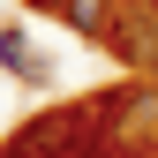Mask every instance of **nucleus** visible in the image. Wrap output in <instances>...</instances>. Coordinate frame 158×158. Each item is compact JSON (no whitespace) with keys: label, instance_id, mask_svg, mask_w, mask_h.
<instances>
[{"label":"nucleus","instance_id":"4","mask_svg":"<svg viewBox=\"0 0 158 158\" xmlns=\"http://www.w3.org/2000/svg\"><path fill=\"white\" fill-rule=\"evenodd\" d=\"M30 8H60V0H30Z\"/></svg>","mask_w":158,"mask_h":158},{"label":"nucleus","instance_id":"2","mask_svg":"<svg viewBox=\"0 0 158 158\" xmlns=\"http://www.w3.org/2000/svg\"><path fill=\"white\" fill-rule=\"evenodd\" d=\"M0 68H8L15 83H45V60L30 53V38H23V30H0Z\"/></svg>","mask_w":158,"mask_h":158},{"label":"nucleus","instance_id":"3","mask_svg":"<svg viewBox=\"0 0 158 158\" xmlns=\"http://www.w3.org/2000/svg\"><path fill=\"white\" fill-rule=\"evenodd\" d=\"M60 15H68V30H83V38H106L113 23H121L113 0H60Z\"/></svg>","mask_w":158,"mask_h":158},{"label":"nucleus","instance_id":"1","mask_svg":"<svg viewBox=\"0 0 158 158\" xmlns=\"http://www.w3.org/2000/svg\"><path fill=\"white\" fill-rule=\"evenodd\" d=\"M113 38H121V53L135 68H158V0H135L121 23H113Z\"/></svg>","mask_w":158,"mask_h":158}]
</instances>
